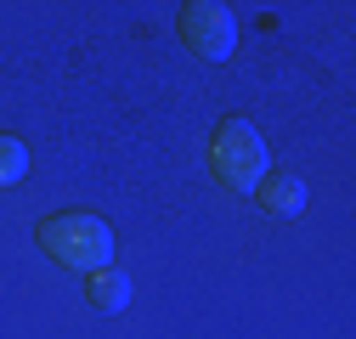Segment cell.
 I'll use <instances>...</instances> for the list:
<instances>
[{"label": "cell", "instance_id": "obj_1", "mask_svg": "<svg viewBox=\"0 0 356 339\" xmlns=\"http://www.w3.org/2000/svg\"><path fill=\"white\" fill-rule=\"evenodd\" d=\"M40 249L51 261L74 266V272H102L113 261V226L102 215H85V209H68V215H46L40 221Z\"/></svg>", "mask_w": 356, "mask_h": 339}, {"label": "cell", "instance_id": "obj_2", "mask_svg": "<svg viewBox=\"0 0 356 339\" xmlns=\"http://www.w3.org/2000/svg\"><path fill=\"white\" fill-rule=\"evenodd\" d=\"M209 164H215V181H227L232 192H254L266 176V142L249 119H220L215 136H209Z\"/></svg>", "mask_w": 356, "mask_h": 339}, {"label": "cell", "instance_id": "obj_3", "mask_svg": "<svg viewBox=\"0 0 356 339\" xmlns=\"http://www.w3.org/2000/svg\"><path fill=\"white\" fill-rule=\"evenodd\" d=\"M175 28H181L187 51L204 57V63H227L238 51V17H232V6H220V0H187Z\"/></svg>", "mask_w": 356, "mask_h": 339}, {"label": "cell", "instance_id": "obj_4", "mask_svg": "<svg viewBox=\"0 0 356 339\" xmlns=\"http://www.w3.org/2000/svg\"><path fill=\"white\" fill-rule=\"evenodd\" d=\"M254 198H260L266 215H300V209H305V181L289 176V170H277V176H260Z\"/></svg>", "mask_w": 356, "mask_h": 339}, {"label": "cell", "instance_id": "obj_5", "mask_svg": "<svg viewBox=\"0 0 356 339\" xmlns=\"http://www.w3.org/2000/svg\"><path fill=\"white\" fill-rule=\"evenodd\" d=\"M85 300H91L97 311H119V306L130 300V283H124V272H113V266H102V272H85Z\"/></svg>", "mask_w": 356, "mask_h": 339}, {"label": "cell", "instance_id": "obj_6", "mask_svg": "<svg viewBox=\"0 0 356 339\" xmlns=\"http://www.w3.org/2000/svg\"><path fill=\"white\" fill-rule=\"evenodd\" d=\"M29 176V147L17 136H0V187H12Z\"/></svg>", "mask_w": 356, "mask_h": 339}]
</instances>
